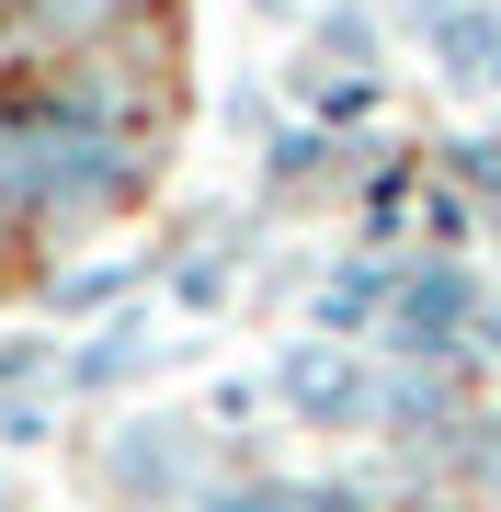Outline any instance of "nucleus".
<instances>
[{"label": "nucleus", "instance_id": "20e7f679", "mask_svg": "<svg viewBox=\"0 0 501 512\" xmlns=\"http://www.w3.org/2000/svg\"><path fill=\"white\" fill-rule=\"evenodd\" d=\"M433 57H445L456 80H490V92H501V12H479V0L433 12Z\"/></svg>", "mask_w": 501, "mask_h": 512}, {"label": "nucleus", "instance_id": "f257e3e1", "mask_svg": "<svg viewBox=\"0 0 501 512\" xmlns=\"http://www.w3.org/2000/svg\"><path fill=\"white\" fill-rule=\"evenodd\" d=\"M114 478H126V490H149V501L194 490V421H137V433L114 444Z\"/></svg>", "mask_w": 501, "mask_h": 512}, {"label": "nucleus", "instance_id": "39448f33", "mask_svg": "<svg viewBox=\"0 0 501 512\" xmlns=\"http://www.w3.org/2000/svg\"><path fill=\"white\" fill-rule=\"evenodd\" d=\"M205 512H308V490H217Z\"/></svg>", "mask_w": 501, "mask_h": 512}, {"label": "nucleus", "instance_id": "f03ea898", "mask_svg": "<svg viewBox=\"0 0 501 512\" xmlns=\"http://www.w3.org/2000/svg\"><path fill=\"white\" fill-rule=\"evenodd\" d=\"M274 387H285L297 410H365V399H376V387H365V365H353V342H297Z\"/></svg>", "mask_w": 501, "mask_h": 512}, {"label": "nucleus", "instance_id": "7ed1b4c3", "mask_svg": "<svg viewBox=\"0 0 501 512\" xmlns=\"http://www.w3.org/2000/svg\"><path fill=\"white\" fill-rule=\"evenodd\" d=\"M467 319H479V285H467V274H422L399 296V353H445Z\"/></svg>", "mask_w": 501, "mask_h": 512}, {"label": "nucleus", "instance_id": "423d86ee", "mask_svg": "<svg viewBox=\"0 0 501 512\" xmlns=\"http://www.w3.org/2000/svg\"><path fill=\"white\" fill-rule=\"evenodd\" d=\"M467 330H479V342H501V296H479V319H467Z\"/></svg>", "mask_w": 501, "mask_h": 512}]
</instances>
